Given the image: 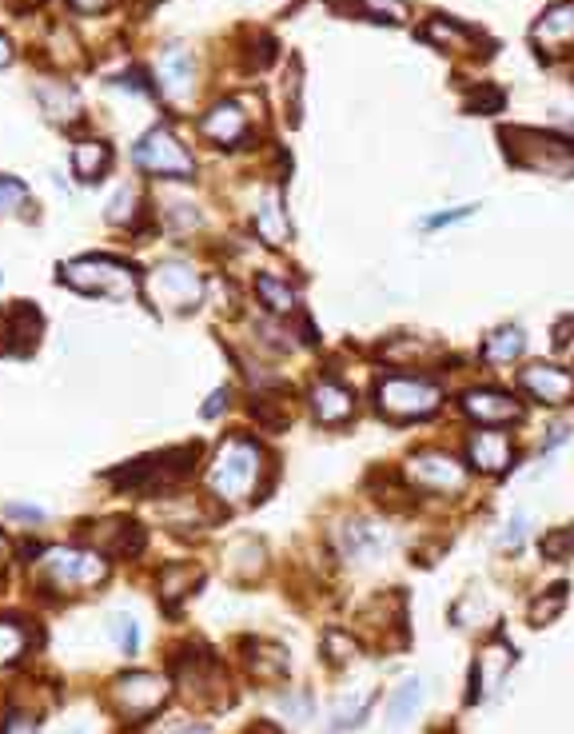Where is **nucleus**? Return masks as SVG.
Listing matches in <instances>:
<instances>
[{
	"instance_id": "6ab92c4d",
	"label": "nucleus",
	"mask_w": 574,
	"mask_h": 734,
	"mask_svg": "<svg viewBox=\"0 0 574 734\" xmlns=\"http://www.w3.org/2000/svg\"><path fill=\"white\" fill-rule=\"evenodd\" d=\"M199 132L216 148H236L248 137V112H243L240 100H219L199 116Z\"/></svg>"
},
{
	"instance_id": "79ce46f5",
	"label": "nucleus",
	"mask_w": 574,
	"mask_h": 734,
	"mask_svg": "<svg viewBox=\"0 0 574 734\" xmlns=\"http://www.w3.org/2000/svg\"><path fill=\"white\" fill-rule=\"evenodd\" d=\"M0 734H41V726H36V719L29 711H9L4 723H0Z\"/></svg>"
},
{
	"instance_id": "473e14b6",
	"label": "nucleus",
	"mask_w": 574,
	"mask_h": 734,
	"mask_svg": "<svg viewBox=\"0 0 574 734\" xmlns=\"http://www.w3.org/2000/svg\"><path fill=\"white\" fill-rule=\"evenodd\" d=\"M9 216H32V192L24 180L0 176V220Z\"/></svg>"
},
{
	"instance_id": "c9c22d12",
	"label": "nucleus",
	"mask_w": 574,
	"mask_h": 734,
	"mask_svg": "<svg viewBox=\"0 0 574 734\" xmlns=\"http://www.w3.org/2000/svg\"><path fill=\"white\" fill-rule=\"evenodd\" d=\"M108 635H112L120 655H137L140 650V627L132 615H112V619H108Z\"/></svg>"
},
{
	"instance_id": "603ef678",
	"label": "nucleus",
	"mask_w": 574,
	"mask_h": 734,
	"mask_svg": "<svg viewBox=\"0 0 574 734\" xmlns=\"http://www.w3.org/2000/svg\"><path fill=\"white\" fill-rule=\"evenodd\" d=\"M68 4H73L76 12H100L108 4V0H68Z\"/></svg>"
},
{
	"instance_id": "a18cd8bd",
	"label": "nucleus",
	"mask_w": 574,
	"mask_h": 734,
	"mask_svg": "<svg viewBox=\"0 0 574 734\" xmlns=\"http://www.w3.org/2000/svg\"><path fill=\"white\" fill-rule=\"evenodd\" d=\"M467 216H475V204H463V208H451V212H438V216H427V220H423V228H427V231L447 228V224H459V220H467Z\"/></svg>"
},
{
	"instance_id": "7ed1b4c3",
	"label": "nucleus",
	"mask_w": 574,
	"mask_h": 734,
	"mask_svg": "<svg viewBox=\"0 0 574 734\" xmlns=\"http://www.w3.org/2000/svg\"><path fill=\"white\" fill-rule=\"evenodd\" d=\"M502 152L511 164L543 176H574V140L559 132H539V128H502Z\"/></svg>"
},
{
	"instance_id": "423d86ee",
	"label": "nucleus",
	"mask_w": 574,
	"mask_h": 734,
	"mask_svg": "<svg viewBox=\"0 0 574 734\" xmlns=\"http://www.w3.org/2000/svg\"><path fill=\"white\" fill-rule=\"evenodd\" d=\"M167 699H172V679L160 671H128L108 687V703L124 723H148L152 714L164 711Z\"/></svg>"
},
{
	"instance_id": "cd10ccee",
	"label": "nucleus",
	"mask_w": 574,
	"mask_h": 734,
	"mask_svg": "<svg viewBox=\"0 0 574 734\" xmlns=\"http://www.w3.org/2000/svg\"><path fill=\"white\" fill-rule=\"evenodd\" d=\"M248 671L260 682H280L288 674V650L275 643H248Z\"/></svg>"
},
{
	"instance_id": "f03ea898",
	"label": "nucleus",
	"mask_w": 574,
	"mask_h": 734,
	"mask_svg": "<svg viewBox=\"0 0 574 734\" xmlns=\"http://www.w3.org/2000/svg\"><path fill=\"white\" fill-rule=\"evenodd\" d=\"M108 563L112 559L100 555L96 547H48L36 559V579L44 591L53 595H84V591L100 587L108 579Z\"/></svg>"
},
{
	"instance_id": "8fccbe9b",
	"label": "nucleus",
	"mask_w": 574,
	"mask_h": 734,
	"mask_svg": "<svg viewBox=\"0 0 574 734\" xmlns=\"http://www.w3.org/2000/svg\"><path fill=\"white\" fill-rule=\"evenodd\" d=\"M571 327H574V320H563V324L554 327V347H566V344H571Z\"/></svg>"
},
{
	"instance_id": "de8ad7c7",
	"label": "nucleus",
	"mask_w": 574,
	"mask_h": 734,
	"mask_svg": "<svg viewBox=\"0 0 574 734\" xmlns=\"http://www.w3.org/2000/svg\"><path fill=\"white\" fill-rule=\"evenodd\" d=\"M4 515H9V519H21V523H41L44 519L41 507H29V504H4Z\"/></svg>"
},
{
	"instance_id": "a19ab883",
	"label": "nucleus",
	"mask_w": 574,
	"mask_h": 734,
	"mask_svg": "<svg viewBox=\"0 0 574 734\" xmlns=\"http://www.w3.org/2000/svg\"><path fill=\"white\" fill-rule=\"evenodd\" d=\"M300 61H292V68H288V76H283V105H288V116L292 120H300Z\"/></svg>"
},
{
	"instance_id": "ea45409f",
	"label": "nucleus",
	"mask_w": 574,
	"mask_h": 734,
	"mask_svg": "<svg viewBox=\"0 0 574 734\" xmlns=\"http://www.w3.org/2000/svg\"><path fill=\"white\" fill-rule=\"evenodd\" d=\"M280 711L288 714V719H292L295 726L307 723V719H312V694L288 691V694H283V699H280Z\"/></svg>"
},
{
	"instance_id": "c756f323",
	"label": "nucleus",
	"mask_w": 574,
	"mask_h": 734,
	"mask_svg": "<svg viewBox=\"0 0 574 734\" xmlns=\"http://www.w3.org/2000/svg\"><path fill=\"white\" fill-rule=\"evenodd\" d=\"M423 41L438 44V48H455V53H463V48L475 41V32H470L467 24L451 21V17H431V21L423 24Z\"/></svg>"
},
{
	"instance_id": "c85d7f7f",
	"label": "nucleus",
	"mask_w": 574,
	"mask_h": 734,
	"mask_svg": "<svg viewBox=\"0 0 574 734\" xmlns=\"http://www.w3.org/2000/svg\"><path fill=\"white\" fill-rule=\"evenodd\" d=\"M522 347H527V336H522L519 327H495L491 336L483 339L479 356L487 359V364H511V359L522 356Z\"/></svg>"
},
{
	"instance_id": "1a4fd4ad",
	"label": "nucleus",
	"mask_w": 574,
	"mask_h": 734,
	"mask_svg": "<svg viewBox=\"0 0 574 734\" xmlns=\"http://www.w3.org/2000/svg\"><path fill=\"white\" fill-rule=\"evenodd\" d=\"M192 467H196V447H180V452H164L156 455V460H140L137 467L116 472L112 479L140 495H156V492H167V487H176Z\"/></svg>"
},
{
	"instance_id": "393cba45",
	"label": "nucleus",
	"mask_w": 574,
	"mask_h": 734,
	"mask_svg": "<svg viewBox=\"0 0 574 734\" xmlns=\"http://www.w3.org/2000/svg\"><path fill=\"white\" fill-rule=\"evenodd\" d=\"M199 579H204V571H199L196 563H167L164 571H160V579H156L160 603H164L167 611H176L180 603H184V598L199 587Z\"/></svg>"
},
{
	"instance_id": "f3484780",
	"label": "nucleus",
	"mask_w": 574,
	"mask_h": 734,
	"mask_svg": "<svg viewBox=\"0 0 574 734\" xmlns=\"http://www.w3.org/2000/svg\"><path fill=\"white\" fill-rule=\"evenodd\" d=\"M156 88L164 100L172 105H184L196 88V61H192L188 48H180V44H167L164 53L156 61Z\"/></svg>"
},
{
	"instance_id": "f8f14e48",
	"label": "nucleus",
	"mask_w": 574,
	"mask_h": 734,
	"mask_svg": "<svg viewBox=\"0 0 574 734\" xmlns=\"http://www.w3.org/2000/svg\"><path fill=\"white\" fill-rule=\"evenodd\" d=\"M515 647L502 635H495L487 647L479 650V659H475V671H470V703H483V699H491L495 691H499L502 682H507V674H511L515 667Z\"/></svg>"
},
{
	"instance_id": "2f4dec72",
	"label": "nucleus",
	"mask_w": 574,
	"mask_h": 734,
	"mask_svg": "<svg viewBox=\"0 0 574 734\" xmlns=\"http://www.w3.org/2000/svg\"><path fill=\"white\" fill-rule=\"evenodd\" d=\"M32 647V630L24 627V619H0V667H12L17 659H24Z\"/></svg>"
},
{
	"instance_id": "7c9ffc66",
	"label": "nucleus",
	"mask_w": 574,
	"mask_h": 734,
	"mask_svg": "<svg viewBox=\"0 0 574 734\" xmlns=\"http://www.w3.org/2000/svg\"><path fill=\"white\" fill-rule=\"evenodd\" d=\"M419 703H423V679H403L396 687V694L387 699V719H391V726H403L411 719V714L419 711Z\"/></svg>"
},
{
	"instance_id": "39448f33",
	"label": "nucleus",
	"mask_w": 574,
	"mask_h": 734,
	"mask_svg": "<svg viewBox=\"0 0 574 734\" xmlns=\"http://www.w3.org/2000/svg\"><path fill=\"white\" fill-rule=\"evenodd\" d=\"M443 403V388L427 376H383L376 384V408L379 415H387L391 423H415L435 415Z\"/></svg>"
},
{
	"instance_id": "9b49d317",
	"label": "nucleus",
	"mask_w": 574,
	"mask_h": 734,
	"mask_svg": "<svg viewBox=\"0 0 574 734\" xmlns=\"http://www.w3.org/2000/svg\"><path fill=\"white\" fill-rule=\"evenodd\" d=\"M176 682L184 687V694H188L192 703H228V691H224L228 679L219 671V662L212 659V655H204V650L180 659Z\"/></svg>"
},
{
	"instance_id": "4468645a",
	"label": "nucleus",
	"mask_w": 574,
	"mask_h": 734,
	"mask_svg": "<svg viewBox=\"0 0 574 734\" xmlns=\"http://www.w3.org/2000/svg\"><path fill=\"white\" fill-rule=\"evenodd\" d=\"M519 388L522 396H531L534 403H546V408H566V403H574V376L559 364L522 367Z\"/></svg>"
},
{
	"instance_id": "5fc2aeb1",
	"label": "nucleus",
	"mask_w": 574,
	"mask_h": 734,
	"mask_svg": "<svg viewBox=\"0 0 574 734\" xmlns=\"http://www.w3.org/2000/svg\"><path fill=\"white\" fill-rule=\"evenodd\" d=\"M4 64H12V41L0 32V68H4Z\"/></svg>"
},
{
	"instance_id": "0eeeda50",
	"label": "nucleus",
	"mask_w": 574,
	"mask_h": 734,
	"mask_svg": "<svg viewBox=\"0 0 574 734\" xmlns=\"http://www.w3.org/2000/svg\"><path fill=\"white\" fill-rule=\"evenodd\" d=\"M140 292L156 312H188L204 300V280L192 263L184 260H160L152 272L140 280Z\"/></svg>"
},
{
	"instance_id": "09e8293b",
	"label": "nucleus",
	"mask_w": 574,
	"mask_h": 734,
	"mask_svg": "<svg viewBox=\"0 0 574 734\" xmlns=\"http://www.w3.org/2000/svg\"><path fill=\"white\" fill-rule=\"evenodd\" d=\"M224 408H228V388H219L216 396H212V403L204 408V420H216V415H219Z\"/></svg>"
},
{
	"instance_id": "f704fd0d",
	"label": "nucleus",
	"mask_w": 574,
	"mask_h": 734,
	"mask_svg": "<svg viewBox=\"0 0 574 734\" xmlns=\"http://www.w3.org/2000/svg\"><path fill=\"white\" fill-rule=\"evenodd\" d=\"M324 655H327V662L344 667V662H351V659L359 655V643L351 639V630L327 627V630H324Z\"/></svg>"
},
{
	"instance_id": "9d476101",
	"label": "nucleus",
	"mask_w": 574,
	"mask_h": 734,
	"mask_svg": "<svg viewBox=\"0 0 574 734\" xmlns=\"http://www.w3.org/2000/svg\"><path fill=\"white\" fill-rule=\"evenodd\" d=\"M403 472H408V483L415 487V492H431V495L467 492V467H463L451 452H438V447L415 452Z\"/></svg>"
},
{
	"instance_id": "412c9836",
	"label": "nucleus",
	"mask_w": 574,
	"mask_h": 734,
	"mask_svg": "<svg viewBox=\"0 0 574 734\" xmlns=\"http://www.w3.org/2000/svg\"><path fill=\"white\" fill-rule=\"evenodd\" d=\"M251 228L268 248H283L292 240V224H288V208H283L280 188H263L256 208H251Z\"/></svg>"
},
{
	"instance_id": "37998d69",
	"label": "nucleus",
	"mask_w": 574,
	"mask_h": 734,
	"mask_svg": "<svg viewBox=\"0 0 574 734\" xmlns=\"http://www.w3.org/2000/svg\"><path fill=\"white\" fill-rule=\"evenodd\" d=\"M522 539H527V511H515L511 519H507V527H502L499 536V547H522Z\"/></svg>"
},
{
	"instance_id": "b1692460",
	"label": "nucleus",
	"mask_w": 574,
	"mask_h": 734,
	"mask_svg": "<svg viewBox=\"0 0 574 734\" xmlns=\"http://www.w3.org/2000/svg\"><path fill=\"white\" fill-rule=\"evenodd\" d=\"M36 100H41L44 116L53 125H76L80 120V93L68 80H41L36 85Z\"/></svg>"
},
{
	"instance_id": "6e6552de",
	"label": "nucleus",
	"mask_w": 574,
	"mask_h": 734,
	"mask_svg": "<svg viewBox=\"0 0 574 734\" xmlns=\"http://www.w3.org/2000/svg\"><path fill=\"white\" fill-rule=\"evenodd\" d=\"M137 164L148 172V176H160V180H192L196 172V160L172 128H152L144 132L137 144Z\"/></svg>"
},
{
	"instance_id": "e433bc0d",
	"label": "nucleus",
	"mask_w": 574,
	"mask_h": 734,
	"mask_svg": "<svg viewBox=\"0 0 574 734\" xmlns=\"http://www.w3.org/2000/svg\"><path fill=\"white\" fill-rule=\"evenodd\" d=\"M371 703H376V691H367L364 699H356L351 706H339V711H335V723L327 726V734H339V731H347V726H359L364 723V714L371 711Z\"/></svg>"
},
{
	"instance_id": "72a5a7b5",
	"label": "nucleus",
	"mask_w": 574,
	"mask_h": 734,
	"mask_svg": "<svg viewBox=\"0 0 574 734\" xmlns=\"http://www.w3.org/2000/svg\"><path fill=\"white\" fill-rule=\"evenodd\" d=\"M563 607H566V587L559 583V587L543 591V595L531 603V627H551V623L563 615Z\"/></svg>"
},
{
	"instance_id": "58836bf2",
	"label": "nucleus",
	"mask_w": 574,
	"mask_h": 734,
	"mask_svg": "<svg viewBox=\"0 0 574 734\" xmlns=\"http://www.w3.org/2000/svg\"><path fill=\"white\" fill-rule=\"evenodd\" d=\"M137 204H140V196H137V188H120L112 196V204H108V224H120V228H124V224H132L137 220Z\"/></svg>"
},
{
	"instance_id": "5701e85b",
	"label": "nucleus",
	"mask_w": 574,
	"mask_h": 734,
	"mask_svg": "<svg viewBox=\"0 0 574 734\" xmlns=\"http://www.w3.org/2000/svg\"><path fill=\"white\" fill-rule=\"evenodd\" d=\"M93 547L108 559H132L144 551V527L132 519H105V523H96Z\"/></svg>"
},
{
	"instance_id": "f257e3e1",
	"label": "nucleus",
	"mask_w": 574,
	"mask_h": 734,
	"mask_svg": "<svg viewBox=\"0 0 574 734\" xmlns=\"http://www.w3.org/2000/svg\"><path fill=\"white\" fill-rule=\"evenodd\" d=\"M268 472H272V463H268L260 443L248 440V435H228L212 455L204 483H208V495L216 504L240 507L260 495V483Z\"/></svg>"
},
{
	"instance_id": "6e6d98bb",
	"label": "nucleus",
	"mask_w": 574,
	"mask_h": 734,
	"mask_svg": "<svg viewBox=\"0 0 574 734\" xmlns=\"http://www.w3.org/2000/svg\"><path fill=\"white\" fill-rule=\"evenodd\" d=\"M423 352H431V347H423V344L411 347V344H408V356H423ZM383 356H387V359H396L399 352H396V347H383Z\"/></svg>"
},
{
	"instance_id": "4d7b16f0",
	"label": "nucleus",
	"mask_w": 574,
	"mask_h": 734,
	"mask_svg": "<svg viewBox=\"0 0 574 734\" xmlns=\"http://www.w3.org/2000/svg\"><path fill=\"white\" fill-rule=\"evenodd\" d=\"M9 555H12V547H9V539L0 536V575H4V566H9Z\"/></svg>"
},
{
	"instance_id": "2eb2a0df",
	"label": "nucleus",
	"mask_w": 574,
	"mask_h": 734,
	"mask_svg": "<svg viewBox=\"0 0 574 734\" xmlns=\"http://www.w3.org/2000/svg\"><path fill=\"white\" fill-rule=\"evenodd\" d=\"M531 41L539 48V56L554 61V56H571L574 53V0H559L534 21Z\"/></svg>"
},
{
	"instance_id": "c03bdc74",
	"label": "nucleus",
	"mask_w": 574,
	"mask_h": 734,
	"mask_svg": "<svg viewBox=\"0 0 574 734\" xmlns=\"http://www.w3.org/2000/svg\"><path fill=\"white\" fill-rule=\"evenodd\" d=\"M167 216H172V224H176L180 231L199 228V212L192 208V204H184V199H176V204H167Z\"/></svg>"
},
{
	"instance_id": "49530a36",
	"label": "nucleus",
	"mask_w": 574,
	"mask_h": 734,
	"mask_svg": "<svg viewBox=\"0 0 574 734\" xmlns=\"http://www.w3.org/2000/svg\"><path fill=\"white\" fill-rule=\"evenodd\" d=\"M467 108H470V112H499V108H502V93H499V88H483V93L470 96Z\"/></svg>"
},
{
	"instance_id": "3c124183",
	"label": "nucleus",
	"mask_w": 574,
	"mask_h": 734,
	"mask_svg": "<svg viewBox=\"0 0 574 734\" xmlns=\"http://www.w3.org/2000/svg\"><path fill=\"white\" fill-rule=\"evenodd\" d=\"M566 435H571V428H566V423H559V428L551 431V440L543 443V452H551V447H559V443H563Z\"/></svg>"
},
{
	"instance_id": "a211bd4d",
	"label": "nucleus",
	"mask_w": 574,
	"mask_h": 734,
	"mask_svg": "<svg viewBox=\"0 0 574 734\" xmlns=\"http://www.w3.org/2000/svg\"><path fill=\"white\" fill-rule=\"evenodd\" d=\"M312 415L324 428H339L356 415V391L347 388L344 379L335 376H320L312 384Z\"/></svg>"
},
{
	"instance_id": "4be33fe9",
	"label": "nucleus",
	"mask_w": 574,
	"mask_h": 734,
	"mask_svg": "<svg viewBox=\"0 0 574 734\" xmlns=\"http://www.w3.org/2000/svg\"><path fill=\"white\" fill-rule=\"evenodd\" d=\"M41 344V312L32 304H17L0 320V347L9 356H29L32 347Z\"/></svg>"
},
{
	"instance_id": "864d4df0",
	"label": "nucleus",
	"mask_w": 574,
	"mask_h": 734,
	"mask_svg": "<svg viewBox=\"0 0 574 734\" xmlns=\"http://www.w3.org/2000/svg\"><path fill=\"white\" fill-rule=\"evenodd\" d=\"M167 734H212V731L204 723H180V726H172Z\"/></svg>"
},
{
	"instance_id": "4c0bfd02",
	"label": "nucleus",
	"mask_w": 574,
	"mask_h": 734,
	"mask_svg": "<svg viewBox=\"0 0 574 734\" xmlns=\"http://www.w3.org/2000/svg\"><path fill=\"white\" fill-rule=\"evenodd\" d=\"M543 555L563 563V559H574V527H554L543 536Z\"/></svg>"
},
{
	"instance_id": "ddd939ff",
	"label": "nucleus",
	"mask_w": 574,
	"mask_h": 734,
	"mask_svg": "<svg viewBox=\"0 0 574 734\" xmlns=\"http://www.w3.org/2000/svg\"><path fill=\"white\" fill-rule=\"evenodd\" d=\"M332 543L347 563H371L391 547V536H387V527L371 523V519H347L332 531Z\"/></svg>"
},
{
	"instance_id": "20e7f679",
	"label": "nucleus",
	"mask_w": 574,
	"mask_h": 734,
	"mask_svg": "<svg viewBox=\"0 0 574 734\" xmlns=\"http://www.w3.org/2000/svg\"><path fill=\"white\" fill-rule=\"evenodd\" d=\"M61 283L84 295H108V300H132L140 295V276L132 263L116 256H80L61 263Z\"/></svg>"
},
{
	"instance_id": "dca6fc26",
	"label": "nucleus",
	"mask_w": 574,
	"mask_h": 734,
	"mask_svg": "<svg viewBox=\"0 0 574 734\" xmlns=\"http://www.w3.org/2000/svg\"><path fill=\"white\" fill-rule=\"evenodd\" d=\"M459 408L467 420H475L479 428H507V423L522 420V403L511 391L499 388H470L463 391Z\"/></svg>"
},
{
	"instance_id": "a878e982",
	"label": "nucleus",
	"mask_w": 574,
	"mask_h": 734,
	"mask_svg": "<svg viewBox=\"0 0 574 734\" xmlns=\"http://www.w3.org/2000/svg\"><path fill=\"white\" fill-rule=\"evenodd\" d=\"M108 169H112V148H108L105 140H80V144L73 148V172L84 184L105 180Z\"/></svg>"
},
{
	"instance_id": "bb28decb",
	"label": "nucleus",
	"mask_w": 574,
	"mask_h": 734,
	"mask_svg": "<svg viewBox=\"0 0 574 734\" xmlns=\"http://www.w3.org/2000/svg\"><path fill=\"white\" fill-rule=\"evenodd\" d=\"M256 295H260V304L268 307L272 315H295V307H300V295H295V288L283 276L275 272H260L256 276Z\"/></svg>"
},
{
	"instance_id": "aec40b11",
	"label": "nucleus",
	"mask_w": 574,
	"mask_h": 734,
	"mask_svg": "<svg viewBox=\"0 0 574 734\" xmlns=\"http://www.w3.org/2000/svg\"><path fill=\"white\" fill-rule=\"evenodd\" d=\"M467 463L479 475H502L515 463V443L507 431H475L467 440Z\"/></svg>"
},
{
	"instance_id": "13d9d810",
	"label": "nucleus",
	"mask_w": 574,
	"mask_h": 734,
	"mask_svg": "<svg viewBox=\"0 0 574 734\" xmlns=\"http://www.w3.org/2000/svg\"><path fill=\"white\" fill-rule=\"evenodd\" d=\"M56 734H88V726H68V731H56Z\"/></svg>"
}]
</instances>
